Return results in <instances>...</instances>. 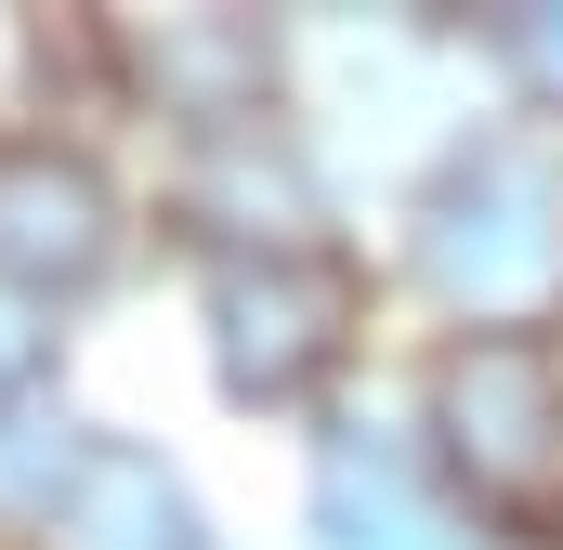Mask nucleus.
Returning a JSON list of instances; mask_svg holds the SVG:
<instances>
[{
	"label": "nucleus",
	"instance_id": "12",
	"mask_svg": "<svg viewBox=\"0 0 563 550\" xmlns=\"http://www.w3.org/2000/svg\"><path fill=\"white\" fill-rule=\"evenodd\" d=\"M551 550H563V525H551Z\"/></svg>",
	"mask_w": 563,
	"mask_h": 550
},
{
	"label": "nucleus",
	"instance_id": "8",
	"mask_svg": "<svg viewBox=\"0 0 563 550\" xmlns=\"http://www.w3.org/2000/svg\"><path fill=\"white\" fill-rule=\"evenodd\" d=\"M314 538H328V550H472L459 512L432 498L407 459H380V446H367V459L341 446V459L314 472Z\"/></svg>",
	"mask_w": 563,
	"mask_h": 550
},
{
	"label": "nucleus",
	"instance_id": "9",
	"mask_svg": "<svg viewBox=\"0 0 563 550\" xmlns=\"http://www.w3.org/2000/svg\"><path fill=\"white\" fill-rule=\"evenodd\" d=\"M79 459H92V432L66 419V394H53V381L0 407V498H13L26 525H53V498L79 485Z\"/></svg>",
	"mask_w": 563,
	"mask_h": 550
},
{
	"label": "nucleus",
	"instance_id": "6",
	"mask_svg": "<svg viewBox=\"0 0 563 550\" xmlns=\"http://www.w3.org/2000/svg\"><path fill=\"white\" fill-rule=\"evenodd\" d=\"M170 237H197L210 263L301 250V237H314V157H301L288 132H223V144H184V170H170Z\"/></svg>",
	"mask_w": 563,
	"mask_h": 550
},
{
	"label": "nucleus",
	"instance_id": "3",
	"mask_svg": "<svg viewBox=\"0 0 563 550\" xmlns=\"http://www.w3.org/2000/svg\"><path fill=\"white\" fill-rule=\"evenodd\" d=\"M367 341V263L341 237L210 263V381L236 407H314Z\"/></svg>",
	"mask_w": 563,
	"mask_h": 550
},
{
	"label": "nucleus",
	"instance_id": "7",
	"mask_svg": "<svg viewBox=\"0 0 563 550\" xmlns=\"http://www.w3.org/2000/svg\"><path fill=\"white\" fill-rule=\"evenodd\" d=\"M40 550H210V512L184 498V472H170L157 446L92 432V459H79V485L53 498Z\"/></svg>",
	"mask_w": 563,
	"mask_h": 550
},
{
	"label": "nucleus",
	"instance_id": "4",
	"mask_svg": "<svg viewBox=\"0 0 563 550\" xmlns=\"http://www.w3.org/2000/svg\"><path fill=\"white\" fill-rule=\"evenodd\" d=\"M119 40V92L157 106L184 144H223V132H276V26L263 13H106Z\"/></svg>",
	"mask_w": 563,
	"mask_h": 550
},
{
	"label": "nucleus",
	"instance_id": "1",
	"mask_svg": "<svg viewBox=\"0 0 563 550\" xmlns=\"http://www.w3.org/2000/svg\"><path fill=\"white\" fill-rule=\"evenodd\" d=\"M420 432H432V472L472 512L538 525L563 498V341L551 328H459L420 381Z\"/></svg>",
	"mask_w": 563,
	"mask_h": 550
},
{
	"label": "nucleus",
	"instance_id": "10",
	"mask_svg": "<svg viewBox=\"0 0 563 550\" xmlns=\"http://www.w3.org/2000/svg\"><path fill=\"white\" fill-rule=\"evenodd\" d=\"M485 40H498V66H511V92L563 119V0H511V13H485Z\"/></svg>",
	"mask_w": 563,
	"mask_h": 550
},
{
	"label": "nucleus",
	"instance_id": "5",
	"mask_svg": "<svg viewBox=\"0 0 563 550\" xmlns=\"http://www.w3.org/2000/svg\"><path fill=\"white\" fill-rule=\"evenodd\" d=\"M119 184L92 144L53 132H0V288L13 301H79L119 275Z\"/></svg>",
	"mask_w": 563,
	"mask_h": 550
},
{
	"label": "nucleus",
	"instance_id": "2",
	"mask_svg": "<svg viewBox=\"0 0 563 550\" xmlns=\"http://www.w3.org/2000/svg\"><path fill=\"white\" fill-rule=\"evenodd\" d=\"M420 275L459 301V328H525L563 288V157L511 132H472L420 184Z\"/></svg>",
	"mask_w": 563,
	"mask_h": 550
},
{
	"label": "nucleus",
	"instance_id": "11",
	"mask_svg": "<svg viewBox=\"0 0 563 550\" xmlns=\"http://www.w3.org/2000/svg\"><path fill=\"white\" fill-rule=\"evenodd\" d=\"M40 381H53V367H40V301H13V288H0V407H13V394H40Z\"/></svg>",
	"mask_w": 563,
	"mask_h": 550
}]
</instances>
